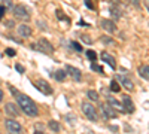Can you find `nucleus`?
<instances>
[{"label": "nucleus", "mask_w": 149, "mask_h": 134, "mask_svg": "<svg viewBox=\"0 0 149 134\" xmlns=\"http://www.w3.org/2000/svg\"><path fill=\"white\" fill-rule=\"evenodd\" d=\"M15 99H17L19 107L22 109V112L26 113V115H29V116H37V115H39V109H37V106L34 104V101L30 99V97L17 92L15 94Z\"/></svg>", "instance_id": "1"}, {"label": "nucleus", "mask_w": 149, "mask_h": 134, "mask_svg": "<svg viewBox=\"0 0 149 134\" xmlns=\"http://www.w3.org/2000/svg\"><path fill=\"white\" fill-rule=\"evenodd\" d=\"M14 15L18 19H21V21H29L30 19V15H31V10L26 5H18V6L14 8Z\"/></svg>", "instance_id": "2"}, {"label": "nucleus", "mask_w": 149, "mask_h": 134, "mask_svg": "<svg viewBox=\"0 0 149 134\" xmlns=\"http://www.w3.org/2000/svg\"><path fill=\"white\" fill-rule=\"evenodd\" d=\"M31 48H33V49H36V51L43 52V54H52L54 52V46L49 43L46 39H39V40H37V43L31 45Z\"/></svg>", "instance_id": "3"}, {"label": "nucleus", "mask_w": 149, "mask_h": 134, "mask_svg": "<svg viewBox=\"0 0 149 134\" xmlns=\"http://www.w3.org/2000/svg\"><path fill=\"white\" fill-rule=\"evenodd\" d=\"M81 109H82L84 115H85L86 118H88L90 121H98L97 110H95V107H94L93 104H90L88 101H84V103H82V106H81Z\"/></svg>", "instance_id": "4"}, {"label": "nucleus", "mask_w": 149, "mask_h": 134, "mask_svg": "<svg viewBox=\"0 0 149 134\" xmlns=\"http://www.w3.org/2000/svg\"><path fill=\"white\" fill-rule=\"evenodd\" d=\"M100 113H102V118L103 119H113V118H118V112L113 110L109 103L107 104H100Z\"/></svg>", "instance_id": "5"}, {"label": "nucleus", "mask_w": 149, "mask_h": 134, "mask_svg": "<svg viewBox=\"0 0 149 134\" xmlns=\"http://www.w3.org/2000/svg\"><path fill=\"white\" fill-rule=\"evenodd\" d=\"M36 88L39 90L42 94H45V95H51L52 94V87L46 81H43V79H39L36 82Z\"/></svg>", "instance_id": "6"}, {"label": "nucleus", "mask_w": 149, "mask_h": 134, "mask_svg": "<svg viewBox=\"0 0 149 134\" xmlns=\"http://www.w3.org/2000/svg\"><path fill=\"white\" fill-rule=\"evenodd\" d=\"M5 125H6L9 133H21L22 131V127L19 125V122L18 121H14V119H6Z\"/></svg>", "instance_id": "7"}, {"label": "nucleus", "mask_w": 149, "mask_h": 134, "mask_svg": "<svg viewBox=\"0 0 149 134\" xmlns=\"http://www.w3.org/2000/svg\"><path fill=\"white\" fill-rule=\"evenodd\" d=\"M66 72H67V75H69L74 82H79V81L82 79V73H81V70H78L76 67L67 66V67H66Z\"/></svg>", "instance_id": "8"}, {"label": "nucleus", "mask_w": 149, "mask_h": 134, "mask_svg": "<svg viewBox=\"0 0 149 134\" xmlns=\"http://www.w3.org/2000/svg\"><path fill=\"white\" fill-rule=\"evenodd\" d=\"M100 27L109 33H115L116 31V24L112 21V19H100Z\"/></svg>", "instance_id": "9"}, {"label": "nucleus", "mask_w": 149, "mask_h": 134, "mask_svg": "<svg viewBox=\"0 0 149 134\" xmlns=\"http://www.w3.org/2000/svg\"><path fill=\"white\" fill-rule=\"evenodd\" d=\"M122 106H124V110H125L127 113H133L134 112V104L131 101L130 95H124L122 97Z\"/></svg>", "instance_id": "10"}, {"label": "nucleus", "mask_w": 149, "mask_h": 134, "mask_svg": "<svg viewBox=\"0 0 149 134\" xmlns=\"http://www.w3.org/2000/svg\"><path fill=\"white\" fill-rule=\"evenodd\" d=\"M118 81L125 87L128 91H133L134 90V83H133V81L131 79H128L127 76H124V75H118Z\"/></svg>", "instance_id": "11"}, {"label": "nucleus", "mask_w": 149, "mask_h": 134, "mask_svg": "<svg viewBox=\"0 0 149 134\" xmlns=\"http://www.w3.org/2000/svg\"><path fill=\"white\" fill-rule=\"evenodd\" d=\"M5 113L9 115V116H18L19 110H18V107H17L14 103H6V106H5Z\"/></svg>", "instance_id": "12"}, {"label": "nucleus", "mask_w": 149, "mask_h": 134, "mask_svg": "<svg viewBox=\"0 0 149 134\" xmlns=\"http://www.w3.org/2000/svg\"><path fill=\"white\" fill-rule=\"evenodd\" d=\"M18 34L21 36V37H30L31 36L30 26H27V24H21V26L18 27Z\"/></svg>", "instance_id": "13"}, {"label": "nucleus", "mask_w": 149, "mask_h": 134, "mask_svg": "<svg viewBox=\"0 0 149 134\" xmlns=\"http://www.w3.org/2000/svg\"><path fill=\"white\" fill-rule=\"evenodd\" d=\"M100 57H102L103 61H106L112 69H115V67H116V60H115L113 57H112L110 54H107V52H102V55H100Z\"/></svg>", "instance_id": "14"}, {"label": "nucleus", "mask_w": 149, "mask_h": 134, "mask_svg": "<svg viewBox=\"0 0 149 134\" xmlns=\"http://www.w3.org/2000/svg\"><path fill=\"white\" fill-rule=\"evenodd\" d=\"M110 14L115 19H121L122 18V9L118 5H113V6H110Z\"/></svg>", "instance_id": "15"}, {"label": "nucleus", "mask_w": 149, "mask_h": 134, "mask_svg": "<svg viewBox=\"0 0 149 134\" xmlns=\"http://www.w3.org/2000/svg\"><path fill=\"white\" fill-rule=\"evenodd\" d=\"M107 103L112 106V107H115V109H118L119 112H125L124 110V106L118 101V100H115V99H112V97H107Z\"/></svg>", "instance_id": "16"}, {"label": "nucleus", "mask_w": 149, "mask_h": 134, "mask_svg": "<svg viewBox=\"0 0 149 134\" xmlns=\"http://www.w3.org/2000/svg\"><path fill=\"white\" fill-rule=\"evenodd\" d=\"M139 75H140V78H143V79L149 81V66H148V64H145V66H140V67H139Z\"/></svg>", "instance_id": "17"}, {"label": "nucleus", "mask_w": 149, "mask_h": 134, "mask_svg": "<svg viewBox=\"0 0 149 134\" xmlns=\"http://www.w3.org/2000/svg\"><path fill=\"white\" fill-rule=\"evenodd\" d=\"M52 76H54L58 82H63V81L66 79V76H67V72H66V70H57L55 73H52Z\"/></svg>", "instance_id": "18"}, {"label": "nucleus", "mask_w": 149, "mask_h": 134, "mask_svg": "<svg viewBox=\"0 0 149 134\" xmlns=\"http://www.w3.org/2000/svg\"><path fill=\"white\" fill-rule=\"evenodd\" d=\"M86 95H88V99L91 101H98V92L94 91V90H90L88 92H86Z\"/></svg>", "instance_id": "19"}, {"label": "nucleus", "mask_w": 149, "mask_h": 134, "mask_svg": "<svg viewBox=\"0 0 149 134\" xmlns=\"http://www.w3.org/2000/svg\"><path fill=\"white\" fill-rule=\"evenodd\" d=\"M48 125H49V128H51L52 131H55V133H58V131L61 130L60 124L57 122V121H54V119H52V121H49V124H48Z\"/></svg>", "instance_id": "20"}, {"label": "nucleus", "mask_w": 149, "mask_h": 134, "mask_svg": "<svg viewBox=\"0 0 149 134\" xmlns=\"http://www.w3.org/2000/svg\"><path fill=\"white\" fill-rule=\"evenodd\" d=\"M110 90L113 91V92H119V91H121L119 83H118L116 81H112V82H110Z\"/></svg>", "instance_id": "21"}, {"label": "nucleus", "mask_w": 149, "mask_h": 134, "mask_svg": "<svg viewBox=\"0 0 149 134\" xmlns=\"http://www.w3.org/2000/svg\"><path fill=\"white\" fill-rule=\"evenodd\" d=\"M55 15H57V18H58V19H61V21H67V22H69V18H66V15L63 14V10H60V9H57V12H55Z\"/></svg>", "instance_id": "22"}, {"label": "nucleus", "mask_w": 149, "mask_h": 134, "mask_svg": "<svg viewBox=\"0 0 149 134\" xmlns=\"http://www.w3.org/2000/svg\"><path fill=\"white\" fill-rule=\"evenodd\" d=\"M91 69H93L94 72H98V73H102V75H104V70H103V67H102V66H98V64H95L94 61H93V64H91Z\"/></svg>", "instance_id": "23"}, {"label": "nucleus", "mask_w": 149, "mask_h": 134, "mask_svg": "<svg viewBox=\"0 0 149 134\" xmlns=\"http://www.w3.org/2000/svg\"><path fill=\"white\" fill-rule=\"evenodd\" d=\"M86 57H88V60H91V61H95V60H97V54L93 49H90L88 52H86Z\"/></svg>", "instance_id": "24"}, {"label": "nucleus", "mask_w": 149, "mask_h": 134, "mask_svg": "<svg viewBox=\"0 0 149 134\" xmlns=\"http://www.w3.org/2000/svg\"><path fill=\"white\" fill-rule=\"evenodd\" d=\"M70 46L73 48L74 51H78V52H82V51H84V49H82V46H81L78 42H72V43H70Z\"/></svg>", "instance_id": "25"}, {"label": "nucleus", "mask_w": 149, "mask_h": 134, "mask_svg": "<svg viewBox=\"0 0 149 134\" xmlns=\"http://www.w3.org/2000/svg\"><path fill=\"white\" fill-rule=\"evenodd\" d=\"M34 131H36V133H43V131H45V125L40 124V122H37V124L34 125Z\"/></svg>", "instance_id": "26"}, {"label": "nucleus", "mask_w": 149, "mask_h": 134, "mask_svg": "<svg viewBox=\"0 0 149 134\" xmlns=\"http://www.w3.org/2000/svg\"><path fill=\"white\" fill-rule=\"evenodd\" d=\"M81 37H82V42H85V43H88V45L93 43V40L90 39V36H88V34H82Z\"/></svg>", "instance_id": "27"}, {"label": "nucleus", "mask_w": 149, "mask_h": 134, "mask_svg": "<svg viewBox=\"0 0 149 134\" xmlns=\"http://www.w3.org/2000/svg\"><path fill=\"white\" fill-rule=\"evenodd\" d=\"M37 26H39V28H42V30H48V27H46V22H45V21L37 19Z\"/></svg>", "instance_id": "28"}, {"label": "nucleus", "mask_w": 149, "mask_h": 134, "mask_svg": "<svg viewBox=\"0 0 149 134\" xmlns=\"http://www.w3.org/2000/svg\"><path fill=\"white\" fill-rule=\"evenodd\" d=\"M15 70L19 72V73H24V72H26V67L21 66V64H15Z\"/></svg>", "instance_id": "29"}, {"label": "nucleus", "mask_w": 149, "mask_h": 134, "mask_svg": "<svg viewBox=\"0 0 149 134\" xmlns=\"http://www.w3.org/2000/svg\"><path fill=\"white\" fill-rule=\"evenodd\" d=\"M66 119L69 121V124H74V121H76V118H74L73 115H67V116H66Z\"/></svg>", "instance_id": "30"}, {"label": "nucleus", "mask_w": 149, "mask_h": 134, "mask_svg": "<svg viewBox=\"0 0 149 134\" xmlns=\"http://www.w3.org/2000/svg\"><path fill=\"white\" fill-rule=\"evenodd\" d=\"M6 54H8L9 57H15V54H17V52H15L14 49H12V48H8V49H6Z\"/></svg>", "instance_id": "31"}, {"label": "nucleus", "mask_w": 149, "mask_h": 134, "mask_svg": "<svg viewBox=\"0 0 149 134\" xmlns=\"http://www.w3.org/2000/svg\"><path fill=\"white\" fill-rule=\"evenodd\" d=\"M102 40H103L104 43H113V40H110L107 36H102Z\"/></svg>", "instance_id": "32"}, {"label": "nucleus", "mask_w": 149, "mask_h": 134, "mask_svg": "<svg viewBox=\"0 0 149 134\" xmlns=\"http://www.w3.org/2000/svg\"><path fill=\"white\" fill-rule=\"evenodd\" d=\"M85 6L90 8V9H94V5L91 3V0H85Z\"/></svg>", "instance_id": "33"}, {"label": "nucleus", "mask_w": 149, "mask_h": 134, "mask_svg": "<svg viewBox=\"0 0 149 134\" xmlns=\"http://www.w3.org/2000/svg\"><path fill=\"white\" fill-rule=\"evenodd\" d=\"M130 3H131L133 6H136V8H139V6H140V3H139V0H130Z\"/></svg>", "instance_id": "34"}, {"label": "nucleus", "mask_w": 149, "mask_h": 134, "mask_svg": "<svg viewBox=\"0 0 149 134\" xmlns=\"http://www.w3.org/2000/svg\"><path fill=\"white\" fill-rule=\"evenodd\" d=\"M3 14H5V6H0V19L3 18Z\"/></svg>", "instance_id": "35"}, {"label": "nucleus", "mask_w": 149, "mask_h": 134, "mask_svg": "<svg viewBox=\"0 0 149 134\" xmlns=\"http://www.w3.org/2000/svg\"><path fill=\"white\" fill-rule=\"evenodd\" d=\"M12 27H14V22H12V21H8V28H12Z\"/></svg>", "instance_id": "36"}, {"label": "nucleus", "mask_w": 149, "mask_h": 134, "mask_svg": "<svg viewBox=\"0 0 149 134\" xmlns=\"http://www.w3.org/2000/svg\"><path fill=\"white\" fill-rule=\"evenodd\" d=\"M3 2L6 3V6H9V8L12 6V3H10V0H3Z\"/></svg>", "instance_id": "37"}, {"label": "nucleus", "mask_w": 149, "mask_h": 134, "mask_svg": "<svg viewBox=\"0 0 149 134\" xmlns=\"http://www.w3.org/2000/svg\"><path fill=\"white\" fill-rule=\"evenodd\" d=\"M2 100H3V91L0 90V101H2Z\"/></svg>", "instance_id": "38"}, {"label": "nucleus", "mask_w": 149, "mask_h": 134, "mask_svg": "<svg viewBox=\"0 0 149 134\" xmlns=\"http://www.w3.org/2000/svg\"><path fill=\"white\" fill-rule=\"evenodd\" d=\"M146 9H148V12H149V2L146 3Z\"/></svg>", "instance_id": "39"}]
</instances>
